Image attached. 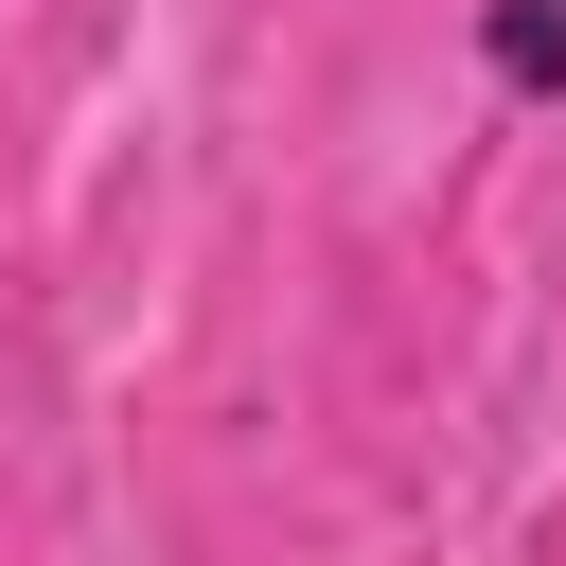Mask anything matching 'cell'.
I'll use <instances>...</instances> for the list:
<instances>
[{
  "label": "cell",
  "instance_id": "6da1fadb",
  "mask_svg": "<svg viewBox=\"0 0 566 566\" xmlns=\"http://www.w3.org/2000/svg\"><path fill=\"white\" fill-rule=\"evenodd\" d=\"M460 71L495 124H566V0H460Z\"/></svg>",
  "mask_w": 566,
  "mask_h": 566
}]
</instances>
